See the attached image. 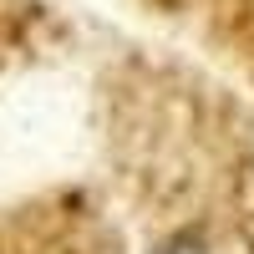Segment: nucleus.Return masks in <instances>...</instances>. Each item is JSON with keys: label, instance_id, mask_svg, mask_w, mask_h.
<instances>
[{"label": "nucleus", "instance_id": "4", "mask_svg": "<svg viewBox=\"0 0 254 254\" xmlns=\"http://www.w3.org/2000/svg\"><path fill=\"white\" fill-rule=\"evenodd\" d=\"M66 36L71 20L56 0H0V87L36 71L41 61H56Z\"/></svg>", "mask_w": 254, "mask_h": 254}, {"label": "nucleus", "instance_id": "1", "mask_svg": "<svg viewBox=\"0 0 254 254\" xmlns=\"http://www.w3.org/2000/svg\"><path fill=\"white\" fill-rule=\"evenodd\" d=\"M97 142L132 254H254L249 87L188 51L107 61Z\"/></svg>", "mask_w": 254, "mask_h": 254}, {"label": "nucleus", "instance_id": "3", "mask_svg": "<svg viewBox=\"0 0 254 254\" xmlns=\"http://www.w3.org/2000/svg\"><path fill=\"white\" fill-rule=\"evenodd\" d=\"M203 66L254 92V0H137Z\"/></svg>", "mask_w": 254, "mask_h": 254}, {"label": "nucleus", "instance_id": "2", "mask_svg": "<svg viewBox=\"0 0 254 254\" xmlns=\"http://www.w3.org/2000/svg\"><path fill=\"white\" fill-rule=\"evenodd\" d=\"M0 254H132L107 193L56 188L0 208Z\"/></svg>", "mask_w": 254, "mask_h": 254}]
</instances>
